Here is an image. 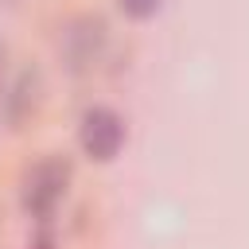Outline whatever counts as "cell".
<instances>
[{
  "mask_svg": "<svg viewBox=\"0 0 249 249\" xmlns=\"http://www.w3.org/2000/svg\"><path fill=\"white\" fill-rule=\"evenodd\" d=\"M70 179H74V163L66 152H43L35 163H27L23 179H19V202L31 218L47 222L58 202L66 198L70 191Z\"/></svg>",
  "mask_w": 249,
  "mask_h": 249,
  "instance_id": "obj_1",
  "label": "cell"
},
{
  "mask_svg": "<svg viewBox=\"0 0 249 249\" xmlns=\"http://www.w3.org/2000/svg\"><path fill=\"white\" fill-rule=\"evenodd\" d=\"M105 39H109V27H105V19H101V16H89V12H86V16H74V19L62 27V35H58L62 66H66V70H74V74L89 70V66L101 58Z\"/></svg>",
  "mask_w": 249,
  "mask_h": 249,
  "instance_id": "obj_2",
  "label": "cell"
},
{
  "mask_svg": "<svg viewBox=\"0 0 249 249\" xmlns=\"http://www.w3.org/2000/svg\"><path fill=\"white\" fill-rule=\"evenodd\" d=\"M78 144L93 163H109L124 144V117L109 105H89L78 124Z\"/></svg>",
  "mask_w": 249,
  "mask_h": 249,
  "instance_id": "obj_3",
  "label": "cell"
},
{
  "mask_svg": "<svg viewBox=\"0 0 249 249\" xmlns=\"http://www.w3.org/2000/svg\"><path fill=\"white\" fill-rule=\"evenodd\" d=\"M43 70L39 66H23L19 74H16V82H12V89H8V101H4V117H8V128L12 132H23L35 117H39V109H43Z\"/></svg>",
  "mask_w": 249,
  "mask_h": 249,
  "instance_id": "obj_4",
  "label": "cell"
},
{
  "mask_svg": "<svg viewBox=\"0 0 249 249\" xmlns=\"http://www.w3.org/2000/svg\"><path fill=\"white\" fill-rule=\"evenodd\" d=\"M160 4H163V0H117V8H121L128 19H152V16L160 12Z\"/></svg>",
  "mask_w": 249,
  "mask_h": 249,
  "instance_id": "obj_5",
  "label": "cell"
},
{
  "mask_svg": "<svg viewBox=\"0 0 249 249\" xmlns=\"http://www.w3.org/2000/svg\"><path fill=\"white\" fill-rule=\"evenodd\" d=\"M27 249H58V241H54V233H51V230L43 226V230H35V233H31Z\"/></svg>",
  "mask_w": 249,
  "mask_h": 249,
  "instance_id": "obj_6",
  "label": "cell"
}]
</instances>
